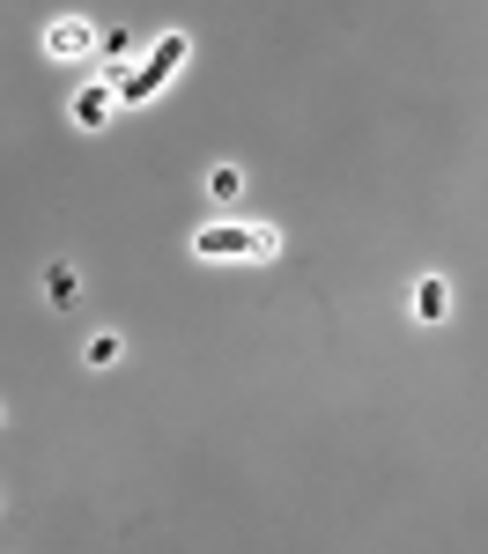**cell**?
<instances>
[{
    "instance_id": "6da1fadb",
    "label": "cell",
    "mask_w": 488,
    "mask_h": 554,
    "mask_svg": "<svg viewBox=\"0 0 488 554\" xmlns=\"http://www.w3.org/2000/svg\"><path fill=\"white\" fill-rule=\"evenodd\" d=\"M178 60H185V37L171 30V37H163V45L148 52V60H141L134 74H119V89H111V97H119V104H148V97H156V89L178 74Z\"/></svg>"
},
{
    "instance_id": "ba28073f",
    "label": "cell",
    "mask_w": 488,
    "mask_h": 554,
    "mask_svg": "<svg viewBox=\"0 0 488 554\" xmlns=\"http://www.w3.org/2000/svg\"><path fill=\"white\" fill-rule=\"evenodd\" d=\"M97 52H111V60L126 67V52H134V37H126V30H97Z\"/></svg>"
},
{
    "instance_id": "52a82bcc",
    "label": "cell",
    "mask_w": 488,
    "mask_h": 554,
    "mask_svg": "<svg viewBox=\"0 0 488 554\" xmlns=\"http://www.w3.org/2000/svg\"><path fill=\"white\" fill-rule=\"evenodd\" d=\"M45 296L60 303V311H67L74 296H82V281H74V266H52V274H45Z\"/></svg>"
},
{
    "instance_id": "9c48e42d",
    "label": "cell",
    "mask_w": 488,
    "mask_h": 554,
    "mask_svg": "<svg viewBox=\"0 0 488 554\" xmlns=\"http://www.w3.org/2000/svg\"><path fill=\"white\" fill-rule=\"evenodd\" d=\"M89 362H97V370H111V362H119V333H97V340H89Z\"/></svg>"
},
{
    "instance_id": "277c9868",
    "label": "cell",
    "mask_w": 488,
    "mask_h": 554,
    "mask_svg": "<svg viewBox=\"0 0 488 554\" xmlns=\"http://www.w3.org/2000/svg\"><path fill=\"white\" fill-rule=\"evenodd\" d=\"M111 104H119V97H111V82H89L82 97H74V126H104Z\"/></svg>"
},
{
    "instance_id": "3957f363",
    "label": "cell",
    "mask_w": 488,
    "mask_h": 554,
    "mask_svg": "<svg viewBox=\"0 0 488 554\" xmlns=\"http://www.w3.org/2000/svg\"><path fill=\"white\" fill-rule=\"evenodd\" d=\"M193 252L200 259H244V222H208L193 237Z\"/></svg>"
},
{
    "instance_id": "8992f818",
    "label": "cell",
    "mask_w": 488,
    "mask_h": 554,
    "mask_svg": "<svg viewBox=\"0 0 488 554\" xmlns=\"http://www.w3.org/2000/svg\"><path fill=\"white\" fill-rule=\"evenodd\" d=\"M274 252H281L274 229H267V222H244V259H274Z\"/></svg>"
},
{
    "instance_id": "7a4b0ae2",
    "label": "cell",
    "mask_w": 488,
    "mask_h": 554,
    "mask_svg": "<svg viewBox=\"0 0 488 554\" xmlns=\"http://www.w3.org/2000/svg\"><path fill=\"white\" fill-rule=\"evenodd\" d=\"M45 52H52V60H89V52H97V30H89V23H52L45 30Z\"/></svg>"
},
{
    "instance_id": "5b68a950",
    "label": "cell",
    "mask_w": 488,
    "mask_h": 554,
    "mask_svg": "<svg viewBox=\"0 0 488 554\" xmlns=\"http://www.w3.org/2000/svg\"><path fill=\"white\" fill-rule=\"evenodd\" d=\"M444 311H452V289H444L437 274L415 281V318H444Z\"/></svg>"
}]
</instances>
